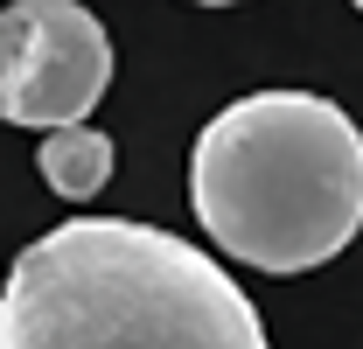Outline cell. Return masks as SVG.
<instances>
[{
	"label": "cell",
	"instance_id": "obj_1",
	"mask_svg": "<svg viewBox=\"0 0 363 349\" xmlns=\"http://www.w3.org/2000/svg\"><path fill=\"white\" fill-rule=\"evenodd\" d=\"M0 349H272V336L203 245L133 217H70L7 265Z\"/></svg>",
	"mask_w": 363,
	"mask_h": 349
},
{
	"label": "cell",
	"instance_id": "obj_2",
	"mask_svg": "<svg viewBox=\"0 0 363 349\" xmlns=\"http://www.w3.org/2000/svg\"><path fill=\"white\" fill-rule=\"evenodd\" d=\"M189 203L259 272H315L363 231V133L315 91H252L196 133Z\"/></svg>",
	"mask_w": 363,
	"mask_h": 349
},
{
	"label": "cell",
	"instance_id": "obj_3",
	"mask_svg": "<svg viewBox=\"0 0 363 349\" xmlns=\"http://www.w3.org/2000/svg\"><path fill=\"white\" fill-rule=\"evenodd\" d=\"M112 84V35L77 0H14L0 14V119L77 126Z\"/></svg>",
	"mask_w": 363,
	"mask_h": 349
},
{
	"label": "cell",
	"instance_id": "obj_4",
	"mask_svg": "<svg viewBox=\"0 0 363 349\" xmlns=\"http://www.w3.org/2000/svg\"><path fill=\"white\" fill-rule=\"evenodd\" d=\"M35 168H43V182L63 196V203H91V196L112 182V140L91 133L84 119H77V126H49Z\"/></svg>",
	"mask_w": 363,
	"mask_h": 349
},
{
	"label": "cell",
	"instance_id": "obj_5",
	"mask_svg": "<svg viewBox=\"0 0 363 349\" xmlns=\"http://www.w3.org/2000/svg\"><path fill=\"white\" fill-rule=\"evenodd\" d=\"M196 7H238V0H196Z\"/></svg>",
	"mask_w": 363,
	"mask_h": 349
},
{
	"label": "cell",
	"instance_id": "obj_6",
	"mask_svg": "<svg viewBox=\"0 0 363 349\" xmlns=\"http://www.w3.org/2000/svg\"><path fill=\"white\" fill-rule=\"evenodd\" d=\"M357 7H363V0H357Z\"/></svg>",
	"mask_w": 363,
	"mask_h": 349
}]
</instances>
